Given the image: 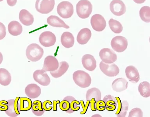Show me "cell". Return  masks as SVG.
<instances>
[{"instance_id": "1", "label": "cell", "mask_w": 150, "mask_h": 117, "mask_svg": "<svg viewBox=\"0 0 150 117\" xmlns=\"http://www.w3.org/2000/svg\"><path fill=\"white\" fill-rule=\"evenodd\" d=\"M44 51L38 44L36 43L30 44L27 47L26 55L29 60L36 62L40 60L43 57Z\"/></svg>"}, {"instance_id": "2", "label": "cell", "mask_w": 150, "mask_h": 117, "mask_svg": "<svg viewBox=\"0 0 150 117\" xmlns=\"http://www.w3.org/2000/svg\"><path fill=\"white\" fill-rule=\"evenodd\" d=\"M73 79L76 85L81 88H86L89 87L91 82L90 75L81 70H78L74 72Z\"/></svg>"}, {"instance_id": "3", "label": "cell", "mask_w": 150, "mask_h": 117, "mask_svg": "<svg viewBox=\"0 0 150 117\" xmlns=\"http://www.w3.org/2000/svg\"><path fill=\"white\" fill-rule=\"evenodd\" d=\"M92 5L88 0H81L76 5V13L79 17L86 19L92 13Z\"/></svg>"}, {"instance_id": "4", "label": "cell", "mask_w": 150, "mask_h": 117, "mask_svg": "<svg viewBox=\"0 0 150 117\" xmlns=\"http://www.w3.org/2000/svg\"><path fill=\"white\" fill-rule=\"evenodd\" d=\"M74 11L73 6L69 1H62L57 6V13L64 19L71 17L73 15Z\"/></svg>"}, {"instance_id": "5", "label": "cell", "mask_w": 150, "mask_h": 117, "mask_svg": "<svg viewBox=\"0 0 150 117\" xmlns=\"http://www.w3.org/2000/svg\"><path fill=\"white\" fill-rule=\"evenodd\" d=\"M55 4V0H36L35 8L38 12L47 14L52 11Z\"/></svg>"}, {"instance_id": "6", "label": "cell", "mask_w": 150, "mask_h": 117, "mask_svg": "<svg viewBox=\"0 0 150 117\" xmlns=\"http://www.w3.org/2000/svg\"><path fill=\"white\" fill-rule=\"evenodd\" d=\"M111 45L114 51L118 53H122L125 51L127 48L128 41L125 37L117 36L111 40Z\"/></svg>"}, {"instance_id": "7", "label": "cell", "mask_w": 150, "mask_h": 117, "mask_svg": "<svg viewBox=\"0 0 150 117\" xmlns=\"http://www.w3.org/2000/svg\"><path fill=\"white\" fill-rule=\"evenodd\" d=\"M20 98V97H18L15 99H10L7 101L8 108L4 112L8 116L16 117L21 114L20 103H19Z\"/></svg>"}, {"instance_id": "8", "label": "cell", "mask_w": 150, "mask_h": 117, "mask_svg": "<svg viewBox=\"0 0 150 117\" xmlns=\"http://www.w3.org/2000/svg\"><path fill=\"white\" fill-rule=\"evenodd\" d=\"M99 68L105 75L110 77L116 76L120 72L119 68L113 63L107 64L101 61L99 64Z\"/></svg>"}, {"instance_id": "9", "label": "cell", "mask_w": 150, "mask_h": 117, "mask_svg": "<svg viewBox=\"0 0 150 117\" xmlns=\"http://www.w3.org/2000/svg\"><path fill=\"white\" fill-rule=\"evenodd\" d=\"M39 41L40 43L45 47L53 46L56 41L54 34L50 31H45L40 35Z\"/></svg>"}, {"instance_id": "10", "label": "cell", "mask_w": 150, "mask_h": 117, "mask_svg": "<svg viewBox=\"0 0 150 117\" xmlns=\"http://www.w3.org/2000/svg\"><path fill=\"white\" fill-rule=\"evenodd\" d=\"M99 55L102 61L107 64H111L117 60V54L113 50L108 48L102 49L99 52Z\"/></svg>"}, {"instance_id": "11", "label": "cell", "mask_w": 150, "mask_h": 117, "mask_svg": "<svg viewBox=\"0 0 150 117\" xmlns=\"http://www.w3.org/2000/svg\"><path fill=\"white\" fill-rule=\"evenodd\" d=\"M90 23L93 30L97 32L103 31L106 26L105 19L99 14L93 15L90 20Z\"/></svg>"}, {"instance_id": "12", "label": "cell", "mask_w": 150, "mask_h": 117, "mask_svg": "<svg viewBox=\"0 0 150 117\" xmlns=\"http://www.w3.org/2000/svg\"><path fill=\"white\" fill-rule=\"evenodd\" d=\"M110 8L111 12L117 16H122L126 11L125 5L121 0H112L110 4Z\"/></svg>"}, {"instance_id": "13", "label": "cell", "mask_w": 150, "mask_h": 117, "mask_svg": "<svg viewBox=\"0 0 150 117\" xmlns=\"http://www.w3.org/2000/svg\"><path fill=\"white\" fill-rule=\"evenodd\" d=\"M34 80L43 86H47L50 85V79L46 72L43 69L36 70L33 74Z\"/></svg>"}, {"instance_id": "14", "label": "cell", "mask_w": 150, "mask_h": 117, "mask_svg": "<svg viewBox=\"0 0 150 117\" xmlns=\"http://www.w3.org/2000/svg\"><path fill=\"white\" fill-rule=\"evenodd\" d=\"M59 63L57 58L54 56H47L44 60L42 69L46 72H52L58 68Z\"/></svg>"}, {"instance_id": "15", "label": "cell", "mask_w": 150, "mask_h": 117, "mask_svg": "<svg viewBox=\"0 0 150 117\" xmlns=\"http://www.w3.org/2000/svg\"><path fill=\"white\" fill-rule=\"evenodd\" d=\"M82 63L84 69L89 71H93L97 67V62L91 55H84L82 57Z\"/></svg>"}, {"instance_id": "16", "label": "cell", "mask_w": 150, "mask_h": 117, "mask_svg": "<svg viewBox=\"0 0 150 117\" xmlns=\"http://www.w3.org/2000/svg\"><path fill=\"white\" fill-rule=\"evenodd\" d=\"M125 73L127 78L131 82L135 84L139 81L140 76L138 70L134 66H127L125 69Z\"/></svg>"}, {"instance_id": "17", "label": "cell", "mask_w": 150, "mask_h": 117, "mask_svg": "<svg viewBox=\"0 0 150 117\" xmlns=\"http://www.w3.org/2000/svg\"><path fill=\"white\" fill-rule=\"evenodd\" d=\"M25 93L28 98L36 99L41 94V88L36 84H29L25 89Z\"/></svg>"}, {"instance_id": "18", "label": "cell", "mask_w": 150, "mask_h": 117, "mask_svg": "<svg viewBox=\"0 0 150 117\" xmlns=\"http://www.w3.org/2000/svg\"><path fill=\"white\" fill-rule=\"evenodd\" d=\"M19 18L22 24L25 26L32 25L34 21L33 16L25 9H22L20 11Z\"/></svg>"}, {"instance_id": "19", "label": "cell", "mask_w": 150, "mask_h": 117, "mask_svg": "<svg viewBox=\"0 0 150 117\" xmlns=\"http://www.w3.org/2000/svg\"><path fill=\"white\" fill-rule=\"evenodd\" d=\"M91 32L88 28H83L80 30L77 37V41L79 44L84 45L87 44L91 39Z\"/></svg>"}, {"instance_id": "20", "label": "cell", "mask_w": 150, "mask_h": 117, "mask_svg": "<svg viewBox=\"0 0 150 117\" xmlns=\"http://www.w3.org/2000/svg\"><path fill=\"white\" fill-rule=\"evenodd\" d=\"M117 102L118 109L115 114L117 117H125L129 109V103L126 100L121 101L119 97H116Z\"/></svg>"}, {"instance_id": "21", "label": "cell", "mask_w": 150, "mask_h": 117, "mask_svg": "<svg viewBox=\"0 0 150 117\" xmlns=\"http://www.w3.org/2000/svg\"><path fill=\"white\" fill-rule=\"evenodd\" d=\"M61 42L64 47L70 48L73 46L74 44V37L71 33L65 32L61 36Z\"/></svg>"}, {"instance_id": "22", "label": "cell", "mask_w": 150, "mask_h": 117, "mask_svg": "<svg viewBox=\"0 0 150 117\" xmlns=\"http://www.w3.org/2000/svg\"><path fill=\"white\" fill-rule=\"evenodd\" d=\"M128 83L123 78H118L115 79L112 83V88L115 92H120L125 90L128 87Z\"/></svg>"}, {"instance_id": "23", "label": "cell", "mask_w": 150, "mask_h": 117, "mask_svg": "<svg viewBox=\"0 0 150 117\" xmlns=\"http://www.w3.org/2000/svg\"><path fill=\"white\" fill-rule=\"evenodd\" d=\"M48 24L54 27H63L69 29L70 27L67 25L64 21L59 18L58 16L51 15L47 19Z\"/></svg>"}, {"instance_id": "24", "label": "cell", "mask_w": 150, "mask_h": 117, "mask_svg": "<svg viewBox=\"0 0 150 117\" xmlns=\"http://www.w3.org/2000/svg\"><path fill=\"white\" fill-rule=\"evenodd\" d=\"M8 30L11 35L16 36L22 33L23 28L19 22L16 21H12L8 24Z\"/></svg>"}, {"instance_id": "25", "label": "cell", "mask_w": 150, "mask_h": 117, "mask_svg": "<svg viewBox=\"0 0 150 117\" xmlns=\"http://www.w3.org/2000/svg\"><path fill=\"white\" fill-rule=\"evenodd\" d=\"M69 67V64L67 62H61L59 63V65L56 71L50 72V74L54 78H59L67 72Z\"/></svg>"}, {"instance_id": "26", "label": "cell", "mask_w": 150, "mask_h": 117, "mask_svg": "<svg viewBox=\"0 0 150 117\" xmlns=\"http://www.w3.org/2000/svg\"><path fill=\"white\" fill-rule=\"evenodd\" d=\"M103 100L105 102L107 110L112 111L116 109L118 104L117 99L114 97L110 95H108L104 97Z\"/></svg>"}, {"instance_id": "27", "label": "cell", "mask_w": 150, "mask_h": 117, "mask_svg": "<svg viewBox=\"0 0 150 117\" xmlns=\"http://www.w3.org/2000/svg\"><path fill=\"white\" fill-rule=\"evenodd\" d=\"M86 98V101H90L94 99L97 102L101 100V93L98 89L92 88L87 91Z\"/></svg>"}, {"instance_id": "28", "label": "cell", "mask_w": 150, "mask_h": 117, "mask_svg": "<svg viewBox=\"0 0 150 117\" xmlns=\"http://www.w3.org/2000/svg\"><path fill=\"white\" fill-rule=\"evenodd\" d=\"M11 76L10 73L5 69H0V84L7 86L10 84Z\"/></svg>"}, {"instance_id": "29", "label": "cell", "mask_w": 150, "mask_h": 117, "mask_svg": "<svg viewBox=\"0 0 150 117\" xmlns=\"http://www.w3.org/2000/svg\"><path fill=\"white\" fill-rule=\"evenodd\" d=\"M138 90L141 95L144 98L149 97L150 96V85L147 81H144L139 84Z\"/></svg>"}, {"instance_id": "30", "label": "cell", "mask_w": 150, "mask_h": 117, "mask_svg": "<svg viewBox=\"0 0 150 117\" xmlns=\"http://www.w3.org/2000/svg\"><path fill=\"white\" fill-rule=\"evenodd\" d=\"M31 110L33 113L37 116H42L45 112L42 107V102L39 100H36L33 103Z\"/></svg>"}, {"instance_id": "31", "label": "cell", "mask_w": 150, "mask_h": 117, "mask_svg": "<svg viewBox=\"0 0 150 117\" xmlns=\"http://www.w3.org/2000/svg\"><path fill=\"white\" fill-rule=\"evenodd\" d=\"M109 25L111 30L115 33H120L123 30V27L121 23L113 19H110L109 21Z\"/></svg>"}, {"instance_id": "32", "label": "cell", "mask_w": 150, "mask_h": 117, "mask_svg": "<svg viewBox=\"0 0 150 117\" xmlns=\"http://www.w3.org/2000/svg\"><path fill=\"white\" fill-rule=\"evenodd\" d=\"M33 102L31 100L28 98H20V110L27 111L31 109Z\"/></svg>"}, {"instance_id": "33", "label": "cell", "mask_w": 150, "mask_h": 117, "mask_svg": "<svg viewBox=\"0 0 150 117\" xmlns=\"http://www.w3.org/2000/svg\"><path fill=\"white\" fill-rule=\"evenodd\" d=\"M139 16L142 20L146 23L150 22V8L147 6H143L139 12Z\"/></svg>"}, {"instance_id": "34", "label": "cell", "mask_w": 150, "mask_h": 117, "mask_svg": "<svg viewBox=\"0 0 150 117\" xmlns=\"http://www.w3.org/2000/svg\"><path fill=\"white\" fill-rule=\"evenodd\" d=\"M63 100H68L70 103V109L73 113L75 111L79 110L80 107L77 106V105H79V102L77 101L72 96H68L66 97Z\"/></svg>"}, {"instance_id": "35", "label": "cell", "mask_w": 150, "mask_h": 117, "mask_svg": "<svg viewBox=\"0 0 150 117\" xmlns=\"http://www.w3.org/2000/svg\"><path fill=\"white\" fill-rule=\"evenodd\" d=\"M59 104V107L61 110L66 112L68 114L73 113L70 109V103L68 100H63Z\"/></svg>"}, {"instance_id": "36", "label": "cell", "mask_w": 150, "mask_h": 117, "mask_svg": "<svg viewBox=\"0 0 150 117\" xmlns=\"http://www.w3.org/2000/svg\"><path fill=\"white\" fill-rule=\"evenodd\" d=\"M129 117H142L143 113L139 108H134L131 110L129 113Z\"/></svg>"}, {"instance_id": "37", "label": "cell", "mask_w": 150, "mask_h": 117, "mask_svg": "<svg viewBox=\"0 0 150 117\" xmlns=\"http://www.w3.org/2000/svg\"><path fill=\"white\" fill-rule=\"evenodd\" d=\"M96 109L98 111H103L105 109V104L103 100H99L96 103Z\"/></svg>"}, {"instance_id": "38", "label": "cell", "mask_w": 150, "mask_h": 117, "mask_svg": "<svg viewBox=\"0 0 150 117\" xmlns=\"http://www.w3.org/2000/svg\"><path fill=\"white\" fill-rule=\"evenodd\" d=\"M6 35V28L4 24L0 22V40L3 39Z\"/></svg>"}, {"instance_id": "39", "label": "cell", "mask_w": 150, "mask_h": 117, "mask_svg": "<svg viewBox=\"0 0 150 117\" xmlns=\"http://www.w3.org/2000/svg\"><path fill=\"white\" fill-rule=\"evenodd\" d=\"M8 102L6 100L0 101V111H5L8 109Z\"/></svg>"}, {"instance_id": "40", "label": "cell", "mask_w": 150, "mask_h": 117, "mask_svg": "<svg viewBox=\"0 0 150 117\" xmlns=\"http://www.w3.org/2000/svg\"><path fill=\"white\" fill-rule=\"evenodd\" d=\"M50 103L52 102L51 101H49V100H46V101L43 102V104H42V107H43V109L45 111H49L52 109V107L48 106L47 105L48 103Z\"/></svg>"}, {"instance_id": "41", "label": "cell", "mask_w": 150, "mask_h": 117, "mask_svg": "<svg viewBox=\"0 0 150 117\" xmlns=\"http://www.w3.org/2000/svg\"><path fill=\"white\" fill-rule=\"evenodd\" d=\"M86 104L85 106L84 105V102L83 101H80V102L81 103V104L83 109V112H81V114H85L87 111L88 107L89 106V101H86Z\"/></svg>"}, {"instance_id": "42", "label": "cell", "mask_w": 150, "mask_h": 117, "mask_svg": "<svg viewBox=\"0 0 150 117\" xmlns=\"http://www.w3.org/2000/svg\"><path fill=\"white\" fill-rule=\"evenodd\" d=\"M97 101H96L94 99H92L90 101H89V106H90L91 111H96V103Z\"/></svg>"}, {"instance_id": "43", "label": "cell", "mask_w": 150, "mask_h": 117, "mask_svg": "<svg viewBox=\"0 0 150 117\" xmlns=\"http://www.w3.org/2000/svg\"><path fill=\"white\" fill-rule=\"evenodd\" d=\"M7 3L9 6L13 7L16 4L17 0H6Z\"/></svg>"}, {"instance_id": "44", "label": "cell", "mask_w": 150, "mask_h": 117, "mask_svg": "<svg viewBox=\"0 0 150 117\" xmlns=\"http://www.w3.org/2000/svg\"><path fill=\"white\" fill-rule=\"evenodd\" d=\"M59 100H54L53 101V111H57V104L60 103Z\"/></svg>"}, {"instance_id": "45", "label": "cell", "mask_w": 150, "mask_h": 117, "mask_svg": "<svg viewBox=\"0 0 150 117\" xmlns=\"http://www.w3.org/2000/svg\"><path fill=\"white\" fill-rule=\"evenodd\" d=\"M136 3L138 4H141L145 2L146 0H133Z\"/></svg>"}, {"instance_id": "46", "label": "cell", "mask_w": 150, "mask_h": 117, "mask_svg": "<svg viewBox=\"0 0 150 117\" xmlns=\"http://www.w3.org/2000/svg\"><path fill=\"white\" fill-rule=\"evenodd\" d=\"M3 55H2V53L0 52V65H1V63H2V61H3Z\"/></svg>"}, {"instance_id": "47", "label": "cell", "mask_w": 150, "mask_h": 117, "mask_svg": "<svg viewBox=\"0 0 150 117\" xmlns=\"http://www.w3.org/2000/svg\"><path fill=\"white\" fill-rule=\"evenodd\" d=\"M4 0H0V2H2V1H3Z\"/></svg>"}]
</instances>
